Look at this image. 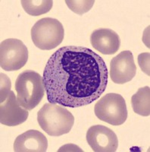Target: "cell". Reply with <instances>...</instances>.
Instances as JSON below:
<instances>
[{"label":"cell","mask_w":150,"mask_h":152,"mask_svg":"<svg viewBox=\"0 0 150 152\" xmlns=\"http://www.w3.org/2000/svg\"><path fill=\"white\" fill-rule=\"evenodd\" d=\"M149 53H143L139 55L138 63L143 72L149 75Z\"/></svg>","instance_id":"16"},{"label":"cell","mask_w":150,"mask_h":152,"mask_svg":"<svg viewBox=\"0 0 150 152\" xmlns=\"http://www.w3.org/2000/svg\"><path fill=\"white\" fill-rule=\"evenodd\" d=\"M0 123L8 126L22 124L29 116L28 110L20 105L14 91H11L5 100L0 102Z\"/></svg>","instance_id":"9"},{"label":"cell","mask_w":150,"mask_h":152,"mask_svg":"<svg viewBox=\"0 0 150 152\" xmlns=\"http://www.w3.org/2000/svg\"><path fill=\"white\" fill-rule=\"evenodd\" d=\"M37 121L49 135L61 136L70 132L74 126V117L62 105L48 103L37 113Z\"/></svg>","instance_id":"2"},{"label":"cell","mask_w":150,"mask_h":152,"mask_svg":"<svg viewBox=\"0 0 150 152\" xmlns=\"http://www.w3.org/2000/svg\"><path fill=\"white\" fill-rule=\"evenodd\" d=\"M136 73V67L132 53L125 50L120 53L111 61L110 77L115 84L129 82L134 78Z\"/></svg>","instance_id":"8"},{"label":"cell","mask_w":150,"mask_h":152,"mask_svg":"<svg viewBox=\"0 0 150 152\" xmlns=\"http://www.w3.org/2000/svg\"><path fill=\"white\" fill-rule=\"evenodd\" d=\"M66 4L67 7L69 8L72 12H74L76 14L82 15L84 13L88 12L92 7L93 6L95 1L94 0H75V1H71V0H66Z\"/></svg>","instance_id":"14"},{"label":"cell","mask_w":150,"mask_h":152,"mask_svg":"<svg viewBox=\"0 0 150 152\" xmlns=\"http://www.w3.org/2000/svg\"><path fill=\"white\" fill-rule=\"evenodd\" d=\"M1 97H0V102H2L6 97L8 96L11 91V80L10 78H8L6 75L1 73Z\"/></svg>","instance_id":"15"},{"label":"cell","mask_w":150,"mask_h":152,"mask_svg":"<svg viewBox=\"0 0 150 152\" xmlns=\"http://www.w3.org/2000/svg\"><path fill=\"white\" fill-rule=\"evenodd\" d=\"M109 71L105 61L90 48L67 46L55 51L43 72L47 99L63 107L92 104L106 89Z\"/></svg>","instance_id":"1"},{"label":"cell","mask_w":150,"mask_h":152,"mask_svg":"<svg viewBox=\"0 0 150 152\" xmlns=\"http://www.w3.org/2000/svg\"><path fill=\"white\" fill-rule=\"evenodd\" d=\"M93 48L104 55H112L117 52L121 46L119 35L109 28L95 30L90 36Z\"/></svg>","instance_id":"10"},{"label":"cell","mask_w":150,"mask_h":152,"mask_svg":"<svg viewBox=\"0 0 150 152\" xmlns=\"http://www.w3.org/2000/svg\"><path fill=\"white\" fill-rule=\"evenodd\" d=\"M96 116L112 126H121L128 119L125 100L121 94L109 93L99 100L94 107Z\"/></svg>","instance_id":"5"},{"label":"cell","mask_w":150,"mask_h":152,"mask_svg":"<svg viewBox=\"0 0 150 152\" xmlns=\"http://www.w3.org/2000/svg\"><path fill=\"white\" fill-rule=\"evenodd\" d=\"M15 91L20 105L27 110H32L45 94L43 78L33 70L23 72L16 79Z\"/></svg>","instance_id":"3"},{"label":"cell","mask_w":150,"mask_h":152,"mask_svg":"<svg viewBox=\"0 0 150 152\" xmlns=\"http://www.w3.org/2000/svg\"><path fill=\"white\" fill-rule=\"evenodd\" d=\"M23 9L30 15L38 16L49 12L53 5L52 0H22Z\"/></svg>","instance_id":"13"},{"label":"cell","mask_w":150,"mask_h":152,"mask_svg":"<svg viewBox=\"0 0 150 152\" xmlns=\"http://www.w3.org/2000/svg\"><path fill=\"white\" fill-rule=\"evenodd\" d=\"M30 33L32 41L37 48L50 50L57 47L63 41L64 30L57 19L44 18L35 23Z\"/></svg>","instance_id":"4"},{"label":"cell","mask_w":150,"mask_h":152,"mask_svg":"<svg viewBox=\"0 0 150 152\" xmlns=\"http://www.w3.org/2000/svg\"><path fill=\"white\" fill-rule=\"evenodd\" d=\"M28 60V50L21 40L10 38L0 45V66L8 72L17 71Z\"/></svg>","instance_id":"6"},{"label":"cell","mask_w":150,"mask_h":152,"mask_svg":"<svg viewBox=\"0 0 150 152\" xmlns=\"http://www.w3.org/2000/svg\"><path fill=\"white\" fill-rule=\"evenodd\" d=\"M48 141L43 133L37 130H28L16 138L14 143L15 152H45Z\"/></svg>","instance_id":"11"},{"label":"cell","mask_w":150,"mask_h":152,"mask_svg":"<svg viewBox=\"0 0 150 152\" xmlns=\"http://www.w3.org/2000/svg\"><path fill=\"white\" fill-rule=\"evenodd\" d=\"M131 105L134 113L142 116L150 115V88L146 86L139 88L131 97Z\"/></svg>","instance_id":"12"},{"label":"cell","mask_w":150,"mask_h":152,"mask_svg":"<svg viewBox=\"0 0 150 152\" xmlns=\"http://www.w3.org/2000/svg\"><path fill=\"white\" fill-rule=\"evenodd\" d=\"M86 141L92 150L96 152H114L118 147L115 133L102 125H96L89 129Z\"/></svg>","instance_id":"7"}]
</instances>
